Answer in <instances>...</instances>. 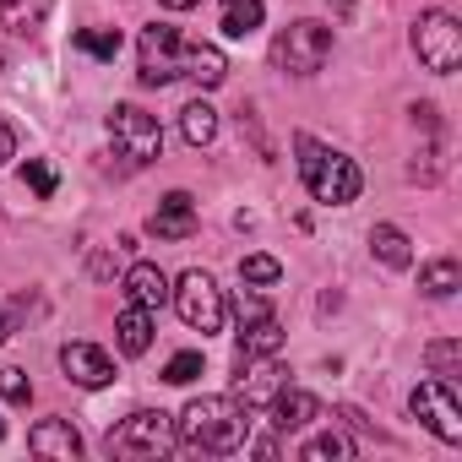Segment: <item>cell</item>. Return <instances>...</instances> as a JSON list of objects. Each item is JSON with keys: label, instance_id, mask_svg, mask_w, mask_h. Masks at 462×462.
<instances>
[{"label": "cell", "instance_id": "1", "mask_svg": "<svg viewBox=\"0 0 462 462\" xmlns=\"http://www.w3.org/2000/svg\"><path fill=\"white\" fill-rule=\"evenodd\" d=\"M174 435H180L190 451L228 457V451H240L245 435H251V408H245L240 397H190L185 413L174 419Z\"/></svg>", "mask_w": 462, "mask_h": 462}, {"label": "cell", "instance_id": "2", "mask_svg": "<svg viewBox=\"0 0 462 462\" xmlns=\"http://www.w3.org/2000/svg\"><path fill=\"white\" fill-rule=\"evenodd\" d=\"M294 152H300V174H305V185H310V196L321 207H348L365 190L359 163L343 158V152H332V147H321L316 136H294Z\"/></svg>", "mask_w": 462, "mask_h": 462}, {"label": "cell", "instance_id": "3", "mask_svg": "<svg viewBox=\"0 0 462 462\" xmlns=\"http://www.w3.org/2000/svg\"><path fill=\"white\" fill-rule=\"evenodd\" d=\"M332 55V28L321 23H289L278 39H273V66L289 71V77H316Z\"/></svg>", "mask_w": 462, "mask_h": 462}, {"label": "cell", "instance_id": "4", "mask_svg": "<svg viewBox=\"0 0 462 462\" xmlns=\"http://www.w3.org/2000/svg\"><path fill=\"white\" fill-rule=\"evenodd\" d=\"M169 300H174V310H180V321L190 327V332H223V289L212 283V273H201V267H190L174 289H169Z\"/></svg>", "mask_w": 462, "mask_h": 462}, {"label": "cell", "instance_id": "5", "mask_svg": "<svg viewBox=\"0 0 462 462\" xmlns=\"http://www.w3.org/2000/svg\"><path fill=\"white\" fill-rule=\"evenodd\" d=\"M174 446H180L174 419H169V413H152V408L131 413V419H125L120 430H109V440H104L109 457H163V451H174Z\"/></svg>", "mask_w": 462, "mask_h": 462}, {"label": "cell", "instance_id": "6", "mask_svg": "<svg viewBox=\"0 0 462 462\" xmlns=\"http://www.w3.org/2000/svg\"><path fill=\"white\" fill-rule=\"evenodd\" d=\"M413 55L435 71V77H451L462 66V28L451 12H424L413 23Z\"/></svg>", "mask_w": 462, "mask_h": 462}, {"label": "cell", "instance_id": "7", "mask_svg": "<svg viewBox=\"0 0 462 462\" xmlns=\"http://www.w3.org/2000/svg\"><path fill=\"white\" fill-rule=\"evenodd\" d=\"M408 408H413V419H419L430 435H440L446 446H462V402H457V386H446V381H419L413 397H408Z\"/></svg>", "mask_w": 462, "mask_h": 462}, {"label": "cell", "instance_id": "8", "mask_svg": "<svg viewBox=\"0 0 462 462\" xmlns=\"http://www.w3.org/2000/svg\"><path fill=\"white\" fill-rule=\"evenodd\" d=\"M109 136H115V147H120V158H131V163H152L158 147H163L158 120H152L147 109H136V104H115V109H109Z\"/></svg>", "mask_w": 462, "mask_h": 462}, {"label": "cell", "instance_id": "9", "mask_svg": "<svg viewBox=\"0 0 462 462\" xmlns=\"http://www.w3.org/2000/svg\"><path fill=\"white\" fill-rule=\"evenodd\" d=\"M180 50H185V39L174 33V28H142V44H136V66H142V82L147 88H163V82H174L180 77Z\"/></svg>", "mask_w": 462, "mask_h": 462}, {"label": "cell", "instance_id": "10", "mask_svg": "<svg viewBox=\"0 0 462 462\" xmlns=\"http://www.w3.org/2000/svg\"><path fill=\"white\" fill-rule=\"evenodd\" d=\"M289 386V370L278 365V354H262V359H240V381H235V397L245 408H267L278 392Z\"/></svg>", "mask_w": 462, "mask_h": 462}, {"label": "cell", "instance_id": "11", "mask_svg": "<svg viewBox=\"0 0 462 462\" xmlns=\"http://www.w3.org/2000/svg\"><path fill=\"white\" fill-rule=\"evenodd\" d=\"M60 370H66L77 386H88V392H98V386L115 381V359H109L98 343H66V348H60Z\"/></svg>", "mask_w": 462, "mask_h": 462}, {"label": "cell", "instance_id": "12", "mask_svg": "<svg viewBox=\"0 0 462 462\" xmlns=\"http://www.w3.org/2000/svg\"><path fill=\"white\" fill-rule=\"evenodd\" d=\"M147 235H158V240H190L196 235V201L185 190H169L158 201V212L147 217Z\"/></svg>", "mask_w": 462, "mask_h": 462}, {"label": "cell", "instance_id": "13", "mask_svg": "<svg viewBox=\"0 0 462 462\" xmlns=\"http://www.w3.org/2000/svg\"><path fill=\"white\" fill-rule=\"evenodd\" d=\"M28 451H33V457L77 462V457H82V435L71 430V419H39V424L28 430Z\"/></svg>", "mask_w": 462, "mask_h": 462}, {"label": "cell", "instance_id": "14", "mask_svg": "<svg viewBox=\"0 0 462 462\" xmlns=\"http://www.w3.org/2000/svg\"><path fill=\"white\" fill-rule=\"evenodd\" d=\"M180 77H190L196 88H217L228 77V60L217 44H185L180 50Z\"/></svg>", "mask_w": 462, "mask_h": 462}, {"label": "cell", "instance_id": "15", "mask_svg": "<svg viewBox=\"0 0 462 462\" xmlns=\"http://www.w3.org/2000/svg\"><path fill=\"white\" fill-rule=\"evenodd\" d=\"M267 408H273V424H278L283 435H289V430H310L316 413H321V402H316L310 392H300V386H283Z\"/></svg>", "mask_w": 462, "mask_h": 462}, {"label": "cell", "instance_id": "16", "mask_svg": "<svg viewBox=\"0 0 462 462\" xmlns=\"http://www.w3.org/2000/svg\"><path fill=\"white\" fill-rule=\"evenodd\" d=\"M169 278H163V267H152V262H136L131 273H125V294H131V305H147V310H158V305H169Z\"/></svg>", "mask_w": 462, "mask_h": 462}, {"label": "cell", "instance_id": "17", "mask_svg": "<svg viewBox=\"0 0 462 462\" xmlns=\"http://www.w3.org/2000/svg\"><path fill=\"white\" fill-rule=\"evenodd\" d=\"M115 343H120V354H147L152 348V310L147 305H125L120 316H115Z\"/></svg>", "mask_w": 462, "mask_h": 462}, {"label": "cell", "instance_id": "18", "mask_svg": "<svg viewBox=\"0 0 462 462\" xmlns=\"http://www.w3.org/2000/svg\"><path fill=\"white\" fill-rule=\"evenodd\" d=\"M55 0H0V28H6L12 39H33L44 28Z\"/></svg>", "mask_w": 462, "mask_h": 462}, {"label": "cell", "instance_id": "19", "mask_svg": "<svg viewBox=\"0 0 462 462\" xmlns=\"http://www.w3.org/2000/svg\"><path fill=\"white\" fill-rule=\"evenodd\" d=\"M278 348H283V327H278L273 310L240 321V359H262V354H278Z\"/></svg>", "mask_w": 462, "mask_h": 462}, {"label": "cell", "instance_id": "20", "mask_svg": "<svg viewBox=\"0 0 462 462\" xmlns=\"http://www.w3.org/2000/svg\"><path fill=\"white\" fill-rule=\"evenodd\" d=\"M370 251H375L386 267H408V262H413V251H408V235H402L397 223H375V228H370Z\"/></svg>", "mask_w": 462, "mask_h": 462}, {"label": "cell", "instance_id": "21", "mask_svg": "<svg viewBox=\"0 0 462 462\" xmlns=\"http://www.w3.org/2000/svg\"><path fill=\"white\" fill-rule=\"evenodd\" d=\"M180 131H185V142H190V147H207V142L217 136V109H212L207 98L185 104V109H180Z\"/></svg>", "mask_w": 462, "mask_h": 462}, {"label": "cell", "instance_id": "22", "mask_svg": "<svg viewBox=\"0 0 462 462\" xmlns=\"http://www.w3.org/2000/svg\"><path fill=\"white\" fill-rule=\"evenodd\" d=\"M262 28V0H223V33L228 39H251Z\"/></svg>", "mask_w": 462, "mask_h": 462}, {"label": "cell", "instance_id": "23", "mask_svg": "<svg viewBox=\"0 0 462 462\" xmlns=\"http://www.w3.org/2000/svg\"><path fill=\"white\" fill-rule=\"evenodd\" d=\"M424 365H430V375H435V381L457 386V375H462V343H451V337L430 343V348H424Z\"/></svg>", "mask_w": 462, "mask_h": 462}, {"label": "cell", "instance_id": "24", "mask_svg": "<svg viewBox=\"0 0 462 462\" xmlns=\"http://www.w3.org/2000/svg\"><path fill=\"white\" fill-rule=\"evenodd\" d=\"M457 283H462V273H457V262H451V256H440V262H430V267L419 273V289H424L430 300H446V294H457Z\"/></svg>", "mask_w": 462, "mask_h": 462}, {"label": "cell", "instance_id": "25", "mask_svg": "<svg viewBox=\"0 0 462 462\" xmlns=\"http://www.w3.org/2000/svg\"><path fill=\"white\" fill-rule=\"evenodd\" d=\"M305 462H343V457H354V440L343 435V430H327V435H316V440H305V451H300Z\"/></svg>", "mask_w": 462, "mask_h": 462}, {"label": "cell", "instance_id": "26", "mask_svg": "<svg viewBox=\"0 0 462 462\" xmlns=\"http://www.w3.org/2000/svg\"><path fill=\"white\" fill-rule=\"evenodd\" d=\"M77 50H88V55H98V60H115V55H120V33H115V28H82V33H77Z\"/></svg>", "mask_w": 462, "mask_h": 462}, {"label": "cell", "instance_id": "27", "mask_svg": "<svg viewBox=\"0 0 462 462\" xmlns=\"http://www.w3.org/2000/svg\"><path fill=\"white\" fill-rule=\"evenodd\" d=\"M0 397H6V402H17V408H28V397H33V381H28V370H23V365H6V370H0Z\"/></svg>", "mask_w": 462, "mask_h": 462}, {"label": "cell", "instance_id": "28", "mask_svg": "<svg viewBox=\"0 0 462 462\" xmlns=\"http://www.w3.org/2000/svg\"><path fill=\"white\" fill-rule=\"evenodd\" d=\"M240 278H245V283H256V289H267V283H278V278H283V267H278L273 256H262V251H256V256H245V262H240Z\"/></svg>", "mask_w": 462, "mask_h": 462}, {"label": "cell", "instance_id": "29", "mask_svg": "<svg viewBox=\"0 0 462 462\" xmlns=\"http://www.w3.org/2000/svg\"><path fill=\"white\" fill-rule=\"evenodd\" d=\"M196 375H201V354H196V348H185V354H174V359L163 365V381H169V386H190Z\"/></svg>", "mask_w": 462, "mask_h": 462}, {"label": "cell", "instance_id": "30", "mask_svg": "<svg viewBox=\"0 0 462 462\" xmlns=\"http://www.w3.org/2000/svg\"><path fill=\"white\" fill-rule=\"evenodd\" d=\"M23 180L39 190V196H55V169L44 163V158H28V169H23Z\"/></svg>", "mask_w": 462, "mask_h": 462}, {"label": "cell", "instance_id": "31", "mask_svg": "<svg viewBox=\"0 0 462 462\" xmlns=\"http://www.w3.org/2000/svg\"><path fill=\"white\" fill-rule=\"evenodd\" d=\"M235 316H240V321H251V316H267V300H262V294H240V300H235Z\"/></svg>", "mask_w": 462, "mask_h": 462}, {"label": "cell", "instance_id": "32", "mask_svg": "<svg viewBox=\"0 0 462 462\" xmlns=\"http://www.w3.org/2000/svg\"><path fill=\"white\" fill-rule=\"evenodd\" d=\"M12 152H17V136H12V125H6V120H0V163H6Z\"/></svg>", "mask_w": 462, "mask_h": 462}, {"label": "cell", "instance_id": "33", "mask_svg": "<svg viewBox=\"0 0 462 462\" xmlns=\"http://www.w3.org/2000/svg\"><path fill=\"white\" fill-rule=\"evenodd\" d=\"M158 6H169V12H190V6H201V0H158Z\"/></svg>", "mask_w": 462, "mask_h": 462}, {"label": "cell", "instance_id": "34", "mask_svg": "<svg viewBox=\"0 0 462 462\" xmlns=\"http://www.w3.org/2000/svg\"><path fill=\"white\" fill-rule=\"evenodd\" d=\"M6 332H12V327H6V316H0V343H6Z\"/></svg>", "mask_w": 462, "mask_h": 462}, {"label": "cell", "instance_id": "35", "mask_svg": "<svg viewBox=\"0 0 462 462\" xmlns=\"http://www.w3.org/2000/svg\"><path fill=\"white\" fill-rule=\"evenodd\" d=\"M0 435H6V419H0Z\"/></svg>", "mask_w": 462, "mask_h": 462}]
</instances>
